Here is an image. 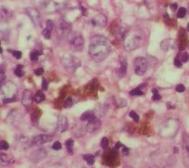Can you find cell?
I'll return each instance as SVG.
<instances>
[{"mask_svg":"<svg viewBox=\"0 0 189 168\" xmlns=\"http://www.w3.org/2000/svg\"><path fill=\"white\" fill-rule=\"evenodd\" d=\"M141 86L137 87L134 89L132 90L131 91H130L129 94L130 95H141L143 94V92H142L141 89Z\"/></svg>","mask_w":189,"mask_h":168,"instance_id":"27","label":"cell"},{"mask_svg":"<svg viewBox=\"0 0 189 168\" xmlns=\"http://www.w3.org/2000/svg\"><path fill=\"white\" fill-rule=\"evenodd\" d=\"M71 32V26L64 20H61L56 27V33L57 36L61 39H64L69 36Z\"/></svg>","mask_w":189,"mask_h":168,"instance_id":"5","label":"cell"},{"mask_svg":"<svg viewBox=\"0 0 189 168\" xmlns=\"http://www.w3.org/2000/svg\"><path fill=\"white\" fill-rule=\"evenodd\" d=\"M175 90L178 92H183L185 90V87L184 86L183 84H178L176 86V88H175Z\"/></svg>","mask_w":189,"mask_h":168,"instance_id":"37","label":"cell"},{"mask_svg":"<svg viewBox=\"0 0 189 168\" xmlns=\"http://www.w3.org/2000/svg\"><path fill=\"white\" fill-rule=\"evenodd\" d=\"M52 149L55 150H59L62 149V144H61L60 141H56L53 144L52 146Z\"/></svg>","mask_w":189,"mask_h":168,"instance_id":"36","label":"cell"},{"mask_svg":"<svg viewBox=\"0 0 189 168\" xmlns=\"http://www.w3.org/2000/svg\"><path fill=\"white\" fill-rule=\"evenodd\" d=\"M100 146L102 149H107L109 146V141L107 137H103L101 142H100Z\"/></svg>","mask_w":189,"mask_h":168,"instance_id":"28","label":"cell"},{"mask_svg":"<svg viewBox=\"0 0 189 168\" xmlns=\"http://www.w3.org/2000/svg\"><path fill=\"white\" fill-rule=\"evenodd\" d=\"M129 149L127 148V147H126L125 146H123V149H122V153L124 155H128L129 154Z\"/></svg>","mask_w":189,"mask_h":168,"instance_id":"45","label":"cell"},{"mask_svg":"<svg viewBox=\"0 0 189 168\" xmlns=\"http://www.w3.org/2000/svg\"><path fill=\"white\" fill-rule=\"evenodd\" d=\"M187 30L189 32V23H188V24H187Z\"/></svg>","mask_w":189,"mask_h":168,"instance_id":"47","label":"cell"},{"mask_svg":"<svg viewBox=\"0 0 189 168\" xmlns=\"http://www.w3.org/2000/svg\"><path fill=\"white\" fill-rule=\"evenodd\" d=\"M83 159L87 162V164L89 166H93L95 162V158L92 154H84L82 156Z\"/></svg>","mask_w":189,"mask_h":168,"instance_id":"21","label":"cell"},{"mask_svg":"<svg viewBox=\"0 0 189 168\" xmlns=\"http://www.w3.org/2000/svg\"><path fill=\"white\" fill-rule=\"evenodd\" d=\"M45 99H46V96H45L44 92L41 90L37 91L34 95V101L37 103H41L45 100Z\"/></svg>","mask_w":189,"mask_h":168,"instance_id":"20","label":"cell"},{"mask_svg":"<svg viewBox=\"0 0 189 168\" xmlns=\"http://www.w3.org/2000/svg\"><path fill=\"white\" fill-rule=\"evenodd\" d=\"M120 67L117 70L116 73L118 77H119L120 78H122L125 77V75L127 73V63L124 57L120 60Z\"/></svg>","mask_w":189,"mask_h":168,"instance_id":"14","label":"cell"},{"mask_svg":"<svg viewBox=\"0 0 189 168\" xmlns=\"http://www.w3.org/2000/svg\"><path fill=\"white\" fill-rule=\"evenodd\" d=\"M54 22L52 20H47L46 22V27L52 30L54 29Z\"/></svg>","mask_w":189,"mask_h":168,"instance_id":"38","label":"cell"},{"mask_svg":"<svg viewBox=\"0 0 189 168\" xmlns=\"http://www.w3.org/2000/svg\"><path fill=\"white\" fill-rule=\"evenodd\" d=\"M123 168H132V167H129V166H125V167H123Z\"/></svg>","mask_w":189,"mask_h":168,"instance_id":"48","label":"cell"},{"mask_svg":"<svg viewBox=\"0 0 189 168\" xmlns=\"http://www.w3.org/2000/svg\"><path fill=\"white\" fill-rule=\"evenodd\" d=\"M69 46L71 51L74 52H81L84 49V41L82 34L78 32H71L68 36Z\"/></svg>","mask_w":189,"mask_h":168,"instance_id":"4","label":"cell"},{"mask_svg":"<svg viewBox=\"0 0 189 168\" xmlns=\"http://www.w3.org/2000/svg\"><path fill=\"white\" fill-rule=\"evenodd\" d=\"M40 55H41V53L39 52V51L34 50L31 51L30 54V60L32 61H38Z\"/></svg>","mask_w":189,"mask_h":168,"instance_id":"25","label":"cell"},{"mask_svg":"<svg viewBox=\"0 0 189 168\" xmlns=\"http://www.w3.org/2000/svg\"><path fill=\"white\" fill-rule=\"evenodd\" d=\"M7 51L10 52L12 54V55L14 56L16 60H20L21 57V52L19 51H16V50H8Z\"/></svg>","mask_w":189,"mask_h":168,"instance_id":"30","label":"cell"},{"mask_svg":"<svg viewBox=\"0 0 189 168\" xmlns=\"http://www.w3.org/2000/svg\"><path fill=\"white\" fill-rule=\"evenodd\" d=\"M187 14V9L184 7H181L178 9L177 12V18L178 19H182L185 17Z\"/></svg>","mask_w":189,"mask_h":168,"instance_id":"26","label":"cell"},{"mask_svg":"<svg viewBox=\"0 0 189 168\" xmlns=\"http://www.w3.org/2000/svg\"><path fill=\"white\" fill-rule=\"evenodd\" d=\"M26 13L36 27L39 28L41 27V18H40V13L37 9L28 8L26 10Z\"/></svg>","mask_w":189,"mask_h":168,"instance_id":"8","label":"cell"},{"mask_svg":"<svg viewBox=\"0 0 189 168\" xmlns=\"http://www.w3.org/2000/svg\"><path fill=\"white\" fill-rule=\"evenodd\" d=\"M51 32H52L51 30L46 27L42 30V34L45 39H50L51 38Z\"/></svg>","mask_w":189,"mask_h":168,"instance_id":"29","label":"cell"},{"mask_svg":"<svg viewBox=\"0 0 189 168\" xmlns=\"http://www.w3.org/2000/svg\"><path fill=\"white\" fill-rule=\"evenodd\" d=\"M11 17V12L8 9L2 7L1 10V19L3 21L8 22Z\"/></svg>","mask_w":189,"mask_h":168,"instance_id":"19","label":"cell"},{"mask_svg":"<svg viewBox=\"0 0 189 168\" xmlns=\"http://www.w3.org/2000/svg\"><path fill=\"white\" fill-rule=\"evenodd\" d=\"M129 116L135 122L137 123L139 121V116L136 112L134 111H131L129 113Z\"/></svg>","mask_w":189,"mask_h":168,"instance_id":"33","label":"cell"},{"mask_svg":"<svg viewBox=\"0 0 189 168\" xmlns=\"http://www.w3.org/2000/svg\"><path fill=\"white\" fill-rule=\"evenodd\" d=\"M123 146H124V145H123L122 143H121L120 141H117V142L116 143V144H115V145L114 148L118 150V149H119V148H120L121 147H123Z\"/></svg>","mask_w":189,"mask_h":168,"instance_id":"46","label":"cell"},{"mask_svg":"<svg viewBox=\"0 0 189 168\" xmlns=\"http://www.w3.org/2000/svg\"><path fill=\"white\" fill-rule=\"evenodd\" d=\"M89 24L94 28L102 29L107 24V18L103 14H97L89 20Z\"/></svg>","mask_w":189,"mask_h":168,"instance_id":"7","label":"cell"},{"mask_svg":"<svg viewBox=\"0 0 189 168\" xmlns=\"http://www.w3.org/2000/svg\"><path fill=\"white\" fill-rule=\"evenodd\" d=\"M115 104L117 105V107L120 108H122L125 107L127 104V103H126V101L125 99H119V100H117L115 101Z\"/></svg>","mask_w":189,"mask_h":168,"instance_id":"32","label":"cell"},{"mask_svg":"<svg viewBox=\"0 0 189 168\" xmlns=\"http://www.w3.org/2000/svg\"><path fill=\"white\" fill-rule=\"evenodd\" d=\"M152 94H153V95L152 97V101H158V100H160L161 99V95L159 94L158 91L156 89V88H153V89L152 90Z\"/></svg>","mask_w":189,"mask_h":168,"instance_id":"31","label":"cell"},{"mask_svg":"<svg viewBox=\"0 0 189 168\" xmlns=\"http://www.w3.org/2000/svg\"><path fill=\"white\" fill-rule=\"evenodd\" d=\"M95 118L96 116L93 111L89 110L87 111H85L82 114V116L80 117V119L82 121H89Z\"/></svg>","mask_w":189,"mask_h":168,"instance_id":"17","label":"cell"},{"mask_svg":"<svg viewBox=\"0 0 189 168\" xmlns=\"http://www.w3.org/2000/svg\"><path fill=\"white\" fill-rule=\"evenodd\" d=\"M134 72L138 76H142L145 74L148 67V62L144 57H137L134 61Z\"/></svg>","mask_w":189,"mask_h":168,"instance_id":"6","label":"cell"},{"mask_svg":"<svg viewBox=\"0 0 189 168\" xmlns=\"http://www.w3.org/2000/svg\"><path fill=\"white\" fill-rule=\"evenodd\" d=\"M52 140V136L50 135L40 134L37 136H34L31 144L33 145H41L47 142H50Z\"/></svg>","mask_w":189,"mask_h":168,"instance_id":"11","label":"cell"},{"mask_svg":"<svg viewBox=\"0 0 189 168\" xmlns=\"http://www.w3.org/2000/svg\"><path fill=\"white\" fill-rule=\"evenodd\" d=\"M177 57L182 63H186L189 59V55L187 52H180L177 55Z\"/></svg>","mask_w":189,"mask_h":168,"instance_id":"23","label":"cell"},{"mask_svg":"<svg viewBox=\"0 0 189 168\" xmlns=\"http://www.w3.org/2000/svg\"><path fill=\"white\" fill-rule=\"evenodd\" d=\"M102 127V121L97 117L92 120L88 121L86 126L87 131L89 134H93L100 130Z\"/></svg>","mask_w":189,"mask_h":168,"instance_id":"9","label":"cell"},{"mask_svg":"<svg viewBox=\"0 0 189 168\" xmlns=\"http://www.w3.org/2000/svg\"><path fill=\"white\" fill-rule=\"evenodd\" d=\"M14 73L15 74V75L18 77H22L24 76V66L23 65H19L17 66L16 68L15 69L14 71Z\"/></svg>","mask_w":189,"mask_h":168,"instance_id":"24","label":"cell"},{"mask_svg":"<svg viewBox=\"0 0 189 168\" xmlns=\"http://www.w3.org/2000/svg\"><path fill=\"white\" fill-rule=\"evenodd\" d=\"M175 46V41L173 39H165L161 42V47L165 51H168L171 48H173Z\"/></svg>","mask_w":189,"mask_h":168,"instance_id":"16","label":"cell"},{"mask_svg":"<svg viewBox=\"0 0 189 168\" xmlns=\"http://www.w3.org/2000/svg\"><path fill=\"white\" fill-rule=\"evenodd\" d=\"M42 115V111L41 110L39 109H37L35 111L31 114V122H32L33 124H37L39 123V120L41 116Z\"/></svg>","mask_w":189,"mask_h":168,"instance_id":"18","label":"cell"},{"mask_svg":"<svg viewBox=\"0 0 189 168\" xmlns=\"http://www.w3.org/2000/svg\"><path fill=\"white\" fill-rule=\"evenodd\" d=\"M34 73L35 75H37V76H40V75H43V73H44V68L40 67L37 69H35L34 71Z\"/></svg>","mask_w":189,"mask_h":168,"instance_id":"40","label":"cell"},{"mask_svg":"<svg viewBox=\"0 0 189 168\" xmlns=\"http://www.w3.org/2000/svg\"><path fill=\"white\" fill-rule=\"evenodd\" d=\"M14 158L10 154L1 153V162L4 166H7L14 162Z\"/></svg>","mask_w":189,"mask_h":168,"instance_id":"15","label":"cell"},{"mask_svg":"<svg viewBox=\"0 0 189 168\" xmlns=\"http://www.w3.org/2000/svg\"><path fill=\"white\" fill-rule=\"evenodd\" d=\"M34 99V97L32 92L30 90L26 89L24 91L23 94H22L21 103L26 108H29L31 105L32 101Z\"/></svg>","mask_w":189,"mask_h":168,"instance_id":"12","label":"cell"},{"mask_svg":"<svg viewBox=\"0 0 189 168\" xmlns=\"http://www.w3.org/2000/svg\"><path fill=\"white\" fill-rule=\"evenodd\" d=\"M9 147H10V145H9L8 143L5 140H1L0 141V148H1V150H7Z\"/></svg>","mask_w":189,"mask_h":168,"instance_id":"34","label":"cell"},{"mask_svg":"<svg viewBox=\"0 0 189 168\" xmlns=\"http://www.w3.org/2000/svg\"><path fill=\"white\" fill-rule=\"evenodd\" d=\"M73 145H74V141L69 139L67 140L66 141V147L67 150V152L69 155L73 154Z\"/></svg>","mask_w":189,"mask_h":168,"instance_id":"22","label":"cell"},{"mask_svg":"<svg viewBox=\"0 0 189 168\" xmlns=\"http://www.w3.org/2000/svg\"><path fill=\"white\" fill-rule=\"evenodd\" d=\"M48 85H49V83H48V81L47 80V79L44 78L42 79V89L43 90H47L48 88Z\"/></svg>","mask_w":189,"mask_h":168,"instance_id":"39","label":"cell"},{"mask_svg":"<svg viewBox=\"0 0 189 168\" xmlns=\"http://www.w3.org/2000/svg\"><path fill=\"white\" fill-rule=\"evenodd\" d=\"M112 51V44L109 39L102 35H96L90 39L89 54L95 62H102L109 56Z\"/></svg>","mask_w":189,"mask_h":168,"instance_id":"1","label":"cell"},{"mask_svg":"<svg viewBox=\"0 0 189 168\" xmlns=\"http://www.w3.org/2000/svg\"><path fill=\"white\" fill-rule=\"evenodd\" d=\"M47 153L45 149H37L34 150V151L31 152V154H30V161L36 164L46 158V157L47 156Z\"/></svg>","mask_w":189,"mask_h":168,"instance_id":"10","label":"cell"},{"mask_svg":"<svg viewBox=\"0 0 189 168\" xmlns=\"http://www.w3.org/2000/svg\"><path fill=\"white\" fill-rule=\"evenodd\" d=\"M173 63H174V65L177 68H181L182 66V63L179 60V59L177 57H175L174 58Z\"/></svg>","mask_w":189,"mask_h":168,"instance_id":"41","label":"cell"},{"mask_svg":"<svg viewBox=\"0 0 189 168\" xmlns=\"http://www.w3.org/2000/svg\"><path fill=\"white\" fill-rule=\"evenodd\" d=\"M144 42V35L141 30H132L126 34L124 37V47L131 51L140 47Z\"/></svg>","mask_w":189,"mask_h":168,"instance_id":"2","label":"cell"},{"mask_svg":"<svg viewBox=\"0 0 189 168\" xmlns=\"http://www.w3.org/2000/svg\"><path fill=\"white\" fill-rule=\"evenodd\" d=\"M16 101V99L15 96L11 97H5V98L3 99V102L4 104H8V103H11L13 102Z\"/></svg>","mask_w":189,"mask_h":168,"instance_id":"35","label":"cell"},{"mask_svg":"<svg viewBox=\"0 0 189 168\" xmlns=\"http://www.w3.org/2000/svg\"><path fill=\"white\" fill-rule=\"evenodd\" d=\"M73 105V100H72V98L71 97H68L67 99V100L65 101L64 103V106L66 108H69L71 106Z\"/></svg>","mask_w":189,"mask_h":168,"instance_id":"42","label":"cell"},{"mask_svg":"<svg viewBox=\"0 0 189 168\" xmlns=\"http://www.w3.org/2000/svg\"><path fill=\"white\" fill-rule=\"evenodd\" d=\"M170 8H171V10H172V11H175L176 10H177L178 4L177 3H175L172 4L170 5Z\"/></svg>","mask_w":189,"mask_h":168,"instance_id":"44","label":"cell"},{"mask_svg":"<svg viewBox=\"0 0 189 168\" xmlns=\"http://www.w3.org/2000/svg\"><path fill=\"white\" fill-rule=\"evenodd\" d=\"M61 62L63 67L70 73H74L81 66V61L78 57L69 53L62 55Z\"/></svg>","mask_w":189,"mask_h":168,"instance_id":"3","label":"cell"},{"mask_svg":"<svg viewBox=\"0 0 189 168\" xmlns=\"http://www.w3.org/2000/svg\"><path fill=\"white\" fill-rule=\"evenodd\" d=\"M68 127V123H67V119L64 115L61 114L58 116L57 123V130L60 134L64 133Z\"/></svg>","mask_w":189,"mask_h":168,"instance_id":"13","label":"cell"},{"mask_svg":"<svg viewBox=\"0 0 189 168\" xmlns=\"http://www.w3.org/2000/svg\"><path fill=\"white\" fill-rule=\"evenodd\" d=\"M1 78V83H2V82L4 80H5V78H6V76H5V74H4V69L3 68V70H2V68H1V78Z\"/></svg>","mask_w":189,"mask_h":168,"instance_id":"43","label":"cell"}]
</instances>
